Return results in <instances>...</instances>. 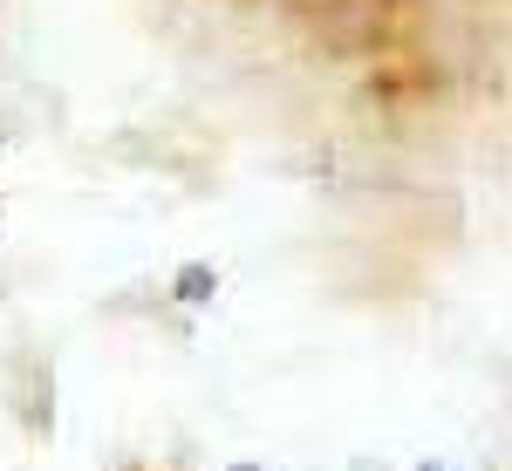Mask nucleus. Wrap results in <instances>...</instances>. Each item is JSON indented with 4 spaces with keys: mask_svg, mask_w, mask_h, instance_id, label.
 Masks as SVG:
<instances>
[{
    "mask_svg": "<svg viewBox=\"0 0 512 471\" xmlns=\"http://www.w3.org/2000/svg\"><path fill=\"white\" fill-rule=\"evenodd\" d=\"M212 287H219L212 267H185V274H178V301H212Z\"/></svg>",
    "mask_w": 512,
    "mask_h": 471,
    "instance_id": "obj_1",
    "label": "nucleus"
},
{
    "mask_svg": "<svg viewBox=\"0 0 512 471\" xmlns=\"http://www.w3.org/2000/svg\"><path fill=\"white\" fill-rule=\"evenodd\" d=\"M239 471H253V465H239Z\"/></svg>",
    "mask_w": 512,
    "mask_h": 471,
    "instance_id": "obj_2",
    "label": "nucleus"
}]
</instances>
